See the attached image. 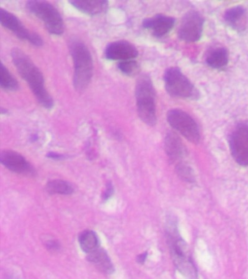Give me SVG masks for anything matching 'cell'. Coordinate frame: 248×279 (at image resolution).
Instances as JSON below:
<instances>
[{
    "instance_id": "15",
    "label": "cell",
    "mask_w": 248,
    "mask_h": 279,
    "mask_svg": "<svg viewBox=\"0 0 248 279\" xmlns=\"http://www.w3.org/2000/svg\"><path fill=\"white\" fill-rule=\"evenodd\" d=\"M247 11L242 6H234L228 9L224 14L226 24L237 30H244L246 28Z\"/></svg>"
},
{
    "instance_id": "22",
    "label": "cell",
    "mask_w": 248,
    "mask_h": 279,
    "mask_svg": "<svg viewBox=\"0 0 248 279\" xmlns=\"http://www.w3.org/2000/svg\"><path fill=\"white\" fill-rule=\"evenodd\" d=\"M177 174L180 178L189 182H194V175L192 170L184 163H178L176 166Z\"/></svg>"
},
{
    "instance_id": "12",
    "label": "cell",
    "mask_w": 248,
    "mask_h": 279,
    "mask_svg": "<svg viewBox=\"0 0 248 279\" xmlns=\"http://www.w3.org/2000/svg\"><path fill=\"white\" fill-rule=\"evenodd\" d=\"M176 20L172 17L157 15L152 18L143 20V27L152 32V35L157 38L168 35L175 25Z\"/></svg>"
},
{
    "instance_id": "26",
    "label": "cell",
    "mask_w": 248,
    "mask_h": 279,
    "mask_svg": "<svg viewBox=\"0 0 248 279\" xmlns=\"http://www.w3.org/2000/svg\"><path fill=\"white\" fill-rule=\"evenodd\" d=\"M47 246H48V248L50 249H56L59 248V245H58V244L56 243V242H53V241L47 242Z\"/></svg>"
},
{
    "instance_id": "11",
    "label": "cell",
    "mask_w": 248,
    "mask_h": 279,
    "mask_svg": "<svg viewBox=\"0 0 248 279\" xmlns=\"http://www.w3.org/2000/svg\"><path fill=\"white\" fill-rule=\"evenodd\" d=\"M1 165L13 173L18 174H31L33 173L30 162L20 154L13 151L5 150L0 154Z\"/></svg>"
},
{
    "instance_id": "5",
    "label": "cell",
    "mask_w": 248,
    "mask_h": 279,
    "mask_svg": "<svg viewBox=\"0 0 248 279\" xmlns=\"http://www.w3.org/2000/svg\"><path fill=\"white\" fill-rule=\"evenodd\" d=\"M27 8L32 14L42 20L45 28L52 35H61L64 33V24L59 10L48 1H29Z\"/></svg>"
},
{
    "instance_id": "19",
    "label": "cell",
    "mask_w": 248,
    "mask_h": 279,
    "mask_svg": "<svg viewBox=\"0 0 248 279\" xmlns=\"http://www.w3.org/2000/svg\"><path fill=\"white\" fill-rule=\"evenodd\" d=\"M46 188L50 194L61 195H70L74 191L71 184L62 180H51L47 184Z\"/></svg>"
},
{
    "instance_id": "18",
    "label": "cell",
    "mask_w": 248,
    "mask_h": 279,
    "mask_svg": "<svg viewBox=\"0 0 248 279\" xmlns=\"http://www.w3.org/2000/svg\"><path fill=\"white\" fill-rule=\"evenodd\" d=\"M79 242L81 249L87 254H90L99 249V238L94 231H85L81 233Z\"/></svg>"
},
{
    "instance_id": "7",
    "label": "cell",
    "mask_w": 248,
    "mask_h": 279,
    "mask_svg": "<svg viewBox=\"0 0 248 279\" xmlns=\"http://www.w3.org/2000/svg\"><path fill=\"white\" fill-rule=\"evenodd\" d=\"M229 147L234 160L240 166H248V125L240 123L229 136Z\"/></svg>"
},
{
    "instance_id": "6",
    "label": "cell",
    "mask_w": 248,
    "mask_h": 279,
    "mask_svg": "<svg viewBox=\"0 0 248 279\" xmlns=\"http://www.w3.org/2000/svg\"><path fill=\"white\" fill-rule=\"evenodd\" d=\"M167 119L173 128L184 136L190 142L193 143L200 142V127L189 113L177 108L171 109L168 112Z\"/></svg>"
},
{
    "instance_id": "16",
    "label": "cell",
    "mask_w": 248,
    "mask_h": 279,
    "mask_svg": "<svg viewBox=\"0 0 248 279\" xmlns=\"http://www.w3.org/2000/svg\"><path fill=\"white\" fill-rule=\"evenodd\" d=\"M88 260L96 268L106 274H112L114 272V265L106 251L98 249L88 254Z\"/></svg>"
},
{
    "instance_id": "10",
    "label": "cell",
    "mask_w": 248,
    "mask_h": 279,
    "mask_svg": "<svg viewBox=\"0 0 248 279\" xmlns=\"http://www.w3.org/2000/svg\"><path fill=\"white\" fill-rule=\"evenodd\" d=\"M104 56L110 61H129L139 56V51L133 44L125 40L110 43L106 47Z\"/></svg>"
},
{
    "instance_id": "24",
    "label": "cell",
    "mask_w": 248,
    "mask_h": 279,
    "mask_svg": "<svg viewBox=\"0 0 248 279\" xmlns=\"http://www.w3.org/2000/svg\"><path fill=\"white\" fill-rule=\"evenodd\" d=\"M47 157L50 158V159H64V155H61L57 154V153L50 152L47 155Z\"/></svg>"
},
{
    "instance_id": "25",
    "label": "cell",
    "mask_w": 248,
    "mask_h": 279,
    "mask_svg": "<svg viewBox=\"0 0 248 279\" xmlns=\"http://www.w3.org/2000/svg\"><path fill=\"white\" fill-rule=\"evenodd\" d=\"M147 254H148V253L144 252L143 253V254H140V255L138 256L137 257L138 263H141V264H143V263H144V262L146 261Z\"/></svg>"
},
{
    "instance_id": "20",
    "label": "cell",
    "mask_w": 248,
    "mask_h": 279,
    "mask_svg": "<svg viewBox=\"0 0 248 279\" xmlns=\"http://www.w3.org/2000/svg\"><path fill=\"white\" fill-rule=\"evenodd\" d=\"M0 86L1 88L9 91H16L19 88V84L16 79L2 63L0 64Z\"/></svg>"
},
{
    "instance_id": "8",
    "label": "cell",
    "mask_w": 248,
    "mask_h": 279,
    "mask_svg": "<svg viewBox=\"0 0 248 279\" xmlns=\"http://www.w3.org/2000/svg\"><path fill=\"white\" fill-rule=\"evenodd\" d=\"M0 23L22 40H27L36 47L43 45V40L38 34L30 32L15 15L4 9H0Z\"/></svg>"
},
{
    "instance_id": "9",
    "label": "cell",
    "mask_w": 248,
    "mask_h": 279,
    "mask_svg": "<svg viewBox=\"0 0 248 279\" xmlns=\"http://www.w3.org/2000/svg\"><path fill=\"white\" fill-rule=\"evenodd\" d=\"M204 18L197 11L188 12L182 18L178 30L180 39L187 42L200 40L203 34Z\"/></svg>"
},
{
    "instance_id": "23",
    "label": "cell",
    "mask_w": 248,
    "mask_h": 279,
    "mask_svg": "<svg viewBox=\"0 0 248 279\" xmlns=\"http://www.w3.org/2000/svg\"><path fill=\"white\" fill-rule=\"evenodd\" d=\"M114 194V188H113L111 182H108L106 185V189L104 191V195H103V199L104 200H107L111 197V196Z\"/></svg>"
},
{
    "instance_id": "13",
    "label": "cell",
    "mask_w": 248,
    "mask_h": 279,
    "mask_svg": "<svg viewBox=\"0 0 248 279\" xmlns=\"http://www.w3.org/2000/svg\"><path fill=\"white\" fill-rule=\"evenodd\" d=\"M165 148L167 155L172 162L180 160L186 153L181 140L174 133L167 134L165 139Z\"/></svg>"
},
{
    "instance_id": "21",
    "label": "cell",
    "mask_w": 248,
    "mask_h": 279,
    "mask_svg": "<svg viewBox=\"0 0 248 279\" xmlns=\"http://www.w3.org/2000/svg\"><path fill=\"white\" fill-rule=\"evenodd\" d=\"M118 69L124 74L127 76H133L138 73L139 70V66L137 61L134 60L121 61L118 64Z\"/></svg>"
},
{
    "instance_id": "2",
    "label": "cell",
    "mask_w": 248,
    "mask_h": 279,
    "mask_svg": "<svg viewBox=\"0 0 248 279\" xmlns=\"http://www.w3.org/2000/svg\"><path fill=\"white\" fill-rule=\"evenodd\" d=\"M70 53L73 62V87L77 91L82 92L88 87L93 73V62L88 47L79 39L70 40Z\"/></svg>"
},
{
    "instance_id": "17",
    "label": "cell",
    "mask_w": 248,
    "mask_h": 279,
    "mask_svg": "<svg viewBox=\"0 0 248 279\" xmlns=\"http://www.w3.org/2000/svg\"><path fill=\"white\" fill-rule=\"evenodd\" d=\"M206 63L215 70H222L229 63V53L225 47H219L211 50L206 57Z\"/></svg>"
},
{
    "instance_id": "3",
    "label": "cell",
    "mask_w": 248,
    "mask_h": 279,
    "mask_svg": "<svg viewBox=\"0 0 248 279\" xmlns=\"http://www.w3.org/2000/svg\"><path fill=\"white\" fill-rule=\"evenodd\" d=\"M136 98L140 119L146 125H155L157 123L155 90L152 81L148 75L142 74L138 79Z\"/></svg>"
},
{
    "instance_id": "1",
    "label": "cell",
    "mask_w": 248,
    "mask_h": 279,
    "mask_svg": "<svg viewBox=\"0 0 248 279\" xmlns=\"http://www.w3.org/2000/svg\"><path fill=\"white\" fill-rule=\"evenodd\" d=\"M11 57L18 73L29 84L39 104L47 109L53 108L54 102L44 87L43 75L40 70L30 57L20 49L13 48Z\"/></svg>"
},
{
    "instance_id": "4",
    "label": "cell",
    "mask_w": 248,
    "mask_h": 279,
    "mask_svg": "<svg viewBox=\"0 0 248 279\" xmlns=\"http://www.w3.org/2000/svg\"><path fill=\"white\" fill-rule=\"evenodd\" d=\"M164 81L168 94L174 97L188 99L200 97V93L195 86L177 67H171L165 70Z\"/></svg>"
},
{
    "instance_id": "14",
    "label": "cell",
    "mask_w": 248,
    "mask_h": 279,
    "mask_svg": "<svg viewBox=\"0 0 248 279\" xmlns=\"http://www.w3.org/2000/svg\"><path fill=\"white\" fill-rule=\"evenodd\" d=\"M70 3L79 11L90 15L104 13L108 7V1L104 0H73L70 1Z\"/></svg>"
}]
</instances>
